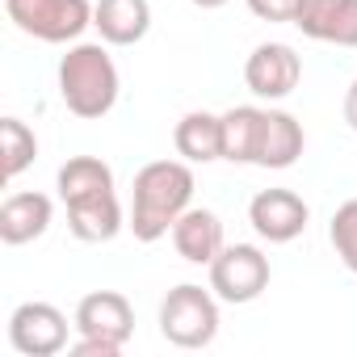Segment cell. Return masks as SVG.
Instances as JSON below:
<instances>
[{"label": "cell", "mask_w": 357, "mask_h": 357, "mask_svg": "<svg viewBox=\"0 0 357 357\" xmlns=\"http://www.w3.org/2000/svg\"><path fill=\"white\" fill-rule=\"evenodd\" d=\"M55 190H59V202L68 211V227L76 240L109 244L126 227V215H122V202L114 190V168L105 160L72 155L55 176Z\"/></svg>", "instance_id": "cell-1"}, {"label": "cell", "mask_w": 357, "mask_h": 357, "mask_svg": "<svg viewBox=\"0 0 357 357\" xmlns=\"http://www.w3.org/2000/svg\"><path fill=\"white\" fill-rule=\"evenodd\" d=\"M194 206V168L190 160H151L135 172L130 219L139 244H155L172 231V223Z\"/></svg>", "instance_id": "cell-2"}, {"label": "cell", "mask_w": 357, "mask_h": 357, "mask_svg": "<svg viewBox=\"0 0 357 357\" xmlns=\"http://www.w3.org/2000/svg\"><path fill=\"white\" fill-rule=\"evenodd\" d=\"M118 89H122L118 68L101 43H72L68 55L59 59V97L68 114L84 122L105 118L118 105Z\"/></svg>", "instance_id": "cell-3"}, {"label": "cell", "mask_w": 357, "mask_h": 357, "mask_svg": "<svg viewBox=\"0 0 357 357\" xmlns=\"http://www.w3.org/2000/svg\"><path fill=\"white\" fill-rule=\"evenodd\" d=\"M160 336L176 349H206L219 336V294L194 282L172 286L160 303Z\"/></svg>", "instance_id": "cell-4"}, {"label": "cell", "mask_w": 357, "mask_h": 357, "mask_svg": "<svg viewBox=\"0 0 357 357\" xmlns=\"http://www.w3.org/2000/svg\"><path fill=\"white\" fill-rule=\"evenodd\" d=\"M9 22L51 47L80 43V34L93 26V5L89 0H5Z\"/></svg>", "instance_id": "cell-5"}, {"label": "cell", "mask_w": 357, "mask_h": 357, "mask_svg": "<svg viewBox=\"0 0 357 357\" xmlns=\"http://www.w3.org/2000/svg\"><path fill=\"white\" fill-rule=\"evenodd\" d=\"M269 278H273L269 257L257 244H227L211 261V290L219 294V303H231V307L257 303L269 290Z\"/></svg>", "instance_id": "cell-6"}, {"label": "cell", "mask_w": 357, "mask_h": 357, "mask_svg": "<svg viewBox=\"0 0 357 357\" xmlns=\"http://www.w3.org/2000/svg\"><path fill=\"white\" fill-rule=\"evenodd\" d=\"M76 324H68V315L55 303H22L9 315V344L22 357H55L68 349V332Z\"/></svg>", "instance_id": "cell-7"}, {"label": "cell", "mask_w": 357, "mask_h": 357, "mask_svg": "<svg viewBox=\"0 0 357 357\" xmlns=\"http://www.w3.org/2000/svg\"><path fill=\"white\" fill-rule=\"evenodd\" d=\"M298 80H303V59H298L294 47H286V43H261V47L248 55V63H244V84H248V93L261 97V101H282V97H290V93L298 89Z\"/></svg>", "instance_id": "cell-8"}, {"label": "cell", "mask_w": 357, "mask_h": 357, "mask_svg": "<svg viewBox=\"0 0 357 357\" xmlns=\"http://www.w3.org/2000/svg\"><path fill=\"white\" fill-rule=\"evenodd\" d=\"M72 324H76L80 336H93V340H105V344L126 349V340L135 332V307L118 290H93V294H84L76 303Z\"/></svg>", "instance_id": "cell-9"}, {"label": "cell", "mask_w": 357, "mask_h": 357, "mask_svg": "<svg viewBox=\"0 0 357 357\" xmlns=\"http://www.w3.org/2000/svg\"><path fill=\"white\" fill-rule=\"evenodd\" d=\"M307 202L294 194V190H261L252 202H248V223L261 240L269 244H290L307 231Z\"/></svg>", "instance_id": "cell-10"}, {"label": "cell", "mask_w": 357, "mask_h": 357, "mask_svg": "<svg viewBox=\"0 0 357 357\" xmlns=\"http://www.w3.org/2000/svg\"><path fill=\"white\" fill-rule=\"evenodd\" d=\"M294 26L332 47H357V0H298Z\"/></svg>", "instance_id": "cell-11"}, {"label": "cell", "mask_w": 357, "mask_h": 357, "mask_svg": "<svg viewBox=\"0 0 357 357\" xmlns=\"http://www.w3.org/2000/svg\"><path fill=\"white\" fill-rule=\"evenodd\" d=\"M55 219V202L38 190H22V194H9L0 202V240L5 244H30L38 236H47Z\"/></svg>", "instance_id": "cell-12"}, {"label": "cell", "mask_w": 357, "mask_h": 357, "mask_svg": "<svg viewBox=\"0 0 357 357\" xmlns=\"http://www.w3.org/2000/svg\"><path fill=\"white\" fill-rule=\"evenodd\" d=\"M172 248H176V257L190 261V265H211L227 248L219 215L206 211V206H190L181 219L172 223Z\"/></svg>", "instance_id": "cell-13"}, {"label": "cell", "mask_w": 357, "mask_h": 357, "mask_svg": "<svg viewBox=\"0 0 357 357\" xmlns=\"http://www.w3.org/2000/svg\"><path fill=\"white\" fill-rule=\"evenodd\" d=\"M93 30L109 47H135L151 30V5L147 0H97L93 5Z\"/></svg>", "instance_id": "cell-14"}, {"label": "cell", "mask_w": 357, "mask_h": 357, "mask_svg": "<svg viewBox=\"0 0 357 357\" xmlns=\"http://www.w3.org/2000/svg\"><path fill=\"white\" fill-rule=\"evenodd\" d=\"M307 147V135H303V122L286 109H265V122H261V147H257V168H290L298 164Z\"/></svg>", "instance_id": "cell-15"}, {"label": "cell", "mask_w": 357, "mask_h": 357, "mask_svg": "<svg viewBox=\"0 0 357 357\" xmlns=\"http://www.w3.org/2000/svg\"><path fill=\"white\" fill-rule=\"evenodd\" d=\"M172 147L190 164H211L223 160V114H206V109H190L172 130Z\"/></svg>", "instance_id": "cell-16"}, {"label": "cell", "mask_w": 357, "mask_h": 357, "mask_svg": "<svg viewBox=\"0 0 357 357\" xmlns=\"http://www.w3.org/2000/svg\"><path fill=\"white\" fill-rule=\"evenodd\" d=\"M261 122H265V109H257V105L227 109L223 114V160H231V164H257Z\"/></svg>", "instance_id": "cell-17"}, {"label": "cell", "mask_w": 357, "mask_h": 357, "mask_svg": "<svg viewBox=\"0 0 357 357\" xmlns=\"http://www.w3.org/2000/svg\"><path fill=\"white\" fill-rule=\"evenodd\" d=\"M0 155H5V181H17V176L34 164L38 139L22 118H0Z\"/></svg>", "instance_id": "cell-18"}, {"label": "cell", "mask_w": 357, "mask_h": 357, "mask_svg": "<svg viewBox=\"0 0 357 357\" xmlns=\"http://www.w3.org/2000/svg\"><path fill=\"white\" fill-rule=\"evenodd\" d=\"M328 240H332L340 265L349 273H357V198H349V202L336 206V215L328 223Z\"/></svg>", "instance_id": "cell-19"}, {"label": "cell", "mask_w": 357, "mask_h": 357, "mask_svg": "<svg viewBox=\"0 0 357 357\" xmlns=\"http://www.w3.org/2000/svg\"><path fill=\"white\" fill-rule=\"evenodd\" d=\"M248 13L261 17V22H290L294 26V13H298V0H248Z\"/></svg>", "instance_id": "cell-20"}, {"label": "cell", "mask_w": 357, "mask_h": 357, "mask_svg": "<svg viewBox=\"0 0 357 357\" xmlns=\"http://www.w3.org/2000/svg\"><path fill=\"white\" fill-rule=\"evenodd\" d=\"M68 353H76V357H118L122 349L105 344V340H93V336H80L76 344H68Z\"/></svg>", "instance_id": "cell-21"}, {"label": "cell", "mask_w": 357, "mask_h": 357, "mask_svg": "<svg viewBox=\"0 0 357 357\" xmlns=\"http://www.w3.org/2000/svg\"><path fill=\"white\" fill-rule=\"evenodd\" d=\"M344 122H349V130H357V80L344 89Z\"/></svg>", "instance_id": "cell-22"}, {"label": "cell", "mask_w": 357, "mask_h": 357, "mask_svg": "<svg viewBox=\"0 0 357 357\" xmlns=\"http://www.w3.org/2000/svg\"><path fill=\"white\" fill-rule=\"evenodd\" d=\"M190 5H194V9H206V13H211V9H223L227 0H190Z\"/></svg>", "instance_id": "cell-23"}]
</instances>
